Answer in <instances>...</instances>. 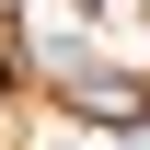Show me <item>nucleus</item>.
<instances>
[{
  "label": "nucleus",
  "mask_w": 150,
  "mask_h": 150,
  "mask_svg": "<svg viewBox=\"0 0 150 150\" xmlns=\"http://www.w3.org/2000/svg\"><path fill=\"white\" fill-rule=\"evenodd\" d=\"M69 115H81V127H139L150 93H139L127 69H69Z\"/></svg>",
  "instance_id": "nucleus-1"
},
{
  "label": "nucleus",
  "mask_w": 150,
  "mask_h": 150,
  "mask_svg": "<svg viewBox=\"0 0 150 150\" xmlns=\"http://www.w3.org/2000/svg\"><path fill=\"white\" fill-rule=\"evenodd\" d=\"M115 139H127V150H150V115H139V127H115Z\"/></svg>",
  "instance_id": "nucleus-2"
},
{
  "label": "nucleus",
  "mask_w": 150,
  "mask_h": 150,
  "mask_svg": "<svg viewBox=\"0 0 150 150\" xmlns=\"http://www.w3.org/2000/svg\"><path fill=\"white\" fill-rule=\"evenodd\" d=\"M0 93H12V81H0Z\"/></svg>",
  "instance_id": "nucleus-3"
}]
</instances>
